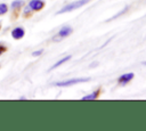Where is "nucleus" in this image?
Listing matches in <instances>:
<instances>
[{
  "label": "nucleus",
  "instance_id": "f257e3e1",
  "mask_svg": "<svg viewBox=\"0 0 146 131\" xmlns=\"http://www.w3.org/2000/svg\"><path fill=\"white\" fill-rule=\"evenodd\" d=\"M90 0H79V1H75V2H72V3H68L66 6H64L60 10H58L57 14H64V13H67V11H72L74 9H78L82 6H84L86 3H88Z\"/></svg>",
  "mask_w": 146,
  "mask_h": 131
},
{
  "label": "nucleus",
  "instance_id": "f03ea898",
  "mask_svg": "<svg viewBox=\"0 0 146 131\" xmlns=\"http://www.w3.org/2000/svg\"><path fill=\"white\" fill-rule=\"evenodd\" d=\"M90 79L89 77H79V79H70L66 81H59V82H55L54 85L56 87H70L76 83H83V82H88Z\"/></svg>",
  "mask_w": 146,
  "mask_h": 131
},
{
  "label": "nucleus",
  "instance_id": "7ed1b4c3",
  "mask_svg": "<svg viewBox=\"0 0 146 131\" xmlns=\"http://www.w3.org/2000/svg\"><path fill=\"white\" fill-rule=\"evenodd\" d=\"M73 32V30L70 27V26H64V27H62L60 30H59V32L57 33V35H55L54 36V41H60L62 39H64V38H66V36H68L71 33Z\"/></svg>",
  "mask_w": 146,
  "mask_h": 131
},
{
  "label": "nucleus",
  "instance_id": "20e7f679",
  "mask_svg": "<svg viewBox=\"0 0 146 131\" xmlns=\"http://www.w3.org/2000/svg\"><path fill=\"white\" fill-rule=\"evenodd\" d=\"M27 7L32 11H39L44 7V1L43 0H31L27 3Z\"/></svg>",
  "mask_w": 146,
  "mask_h": 131
},
{
  "label": "nucleus",
  "instance_id": "39448f33",
  "mask_svg": "<svg viewBox=\"0 0 146 131\" xmlns=\"http://www.w3.org/2000/svg\"><path fill=\"white\" fill-rule=\"evenodd\" d=\"M24 35H25V30L21 26H17L11 30V36L15 40H21L22 38H24Z\"/></svg>",
  "mask_w": 146,
  "mask_h": 131
},
{
  "label": "nucleus",
  "instance_id": "423d86ee",
  "mask_svg": "<svg viewBox=\"0 0 146 131\" xmlns=\"http://www.w3.org/2000/svg\"><path fill=\"white\" fill-rule=\"evenodd\" d=\"M133 73H127V74H123V75H121L120 77H119V80H117V82H119V84H121V85H125L128 82H130L132 79H133Z\"/></svg>",
  "mask_w": 146,
  "mask_h": 131
},
{
  "label": "nucleus",
  "instance_id": "0eeeda50",
  "mask_svg": "<svg viewBox=\"0 0 146 131\" xmlns=\"http://www.w3.org/2000/svg\"><path fill=\"white\" fill-rule=\"evenodd\" d=\"M24 6V1L23 0H15L10 3V8L13 10H18L19 8H22Z\"/></svg>",
  "mask_w": 146,
  "mask_h": 131
},
{
  "label": "nucleus",
  "instance_id": "6e6552de",
  "mask_svg": "<svg viewBox=\"0 0 146 131\" xmlns=\"http://www.w3.org/2000/svg\"><path fill=\"white\" fill-rule=\"evenodd\" d=\"M71 58H72V57H71L70 55H68V56H66V57H64V58H62L60 60H58L57 63H55V64H54V65H52V66H51V67L49 68V71H52V69H55V68H57V67H58L59 65H62V64H64L65 62H67V60H70Z\"/></svg>",
  "mask_w": 146,
  "mask_h": 131
},
{
  "label": "nucleus",
  "instance_id": "1a4fd4ad",
  "mask_svg": "<svg viewBox=\"0 0 146 131\" xmlns=\"http://www.w3.org/2000/svg\"><path fill=\"white\" fill-rule=\"evenodd\" d=\"M98 93H99V90H96V91H94L92 93H90V95H88V96L82 97V98H81V100H94V99H96V98L98 97Z\"/></svg>",
  "mask_w": 146,
  "mask_h": 131
},
{
  "label": "nucleus",
  "instance_id": "9d476101",
  "mask_svg": "<svg viewBox=\"0 0 146 131\" xmlns=\"http://www.w3.org/2000/svg\"><path fill=\"white\" fill-rule=\"evenodd\" d=\"M7 11H8V6H7V3H0V16L7 14Z\"/></svg>",
  "mask_w": 146,
  "mask_h": 131
},
{
  "label": "nucleus",
  "instance_id": "9b49d317",
  "mask_svg": "<svg viewBox=\"0 0 146 131\" xmlns=\"http://www.w3.org/2000/svg\"><path fill=\"white\" fill-rule=\"evenodd\" d=\"M42 52H43V49H39V50H36V51H33V52H32V56H33V57H38V56L42 55Z\"/></svg>",
  "mask_w": 146,
  "mask_h": 131
},
{
  "label": "nucleus",
  "instance_id": "f8f14e48",
  "mask_svg": "<svg viewBox=\"0 0 146 131\" xmlns=\"http://www.w3.org/2000/svg\"><path fill=\"white\" fill-rule=\"evenodd\" d=\"M6 51H7V47H6L3 43L0 42V56H1L3 52H6Z\"/></svg>",
  "mask_w": 146,
  "mask_h": 131
},
{
  "label": "nucleus",
  "instance_id": "ddd939ff",
  "mask_svg": "<svg viewBox=\"0 0 146 131\" xmlns=\"http://www.w3.org/2000/svg\"><path fill=\"white\" fill-rule=\"evenodd\" d=\"M25 99H26L25 97H19V100H25Z\"/></svg>",
  "mask_w": 146,
  "mask_h": 131
},
{
  "label": "nucleus",
  "instance_id": "4468645a",
  "mask_svg": "<svg viewBox=\"0 0 146 131\" xmlns=\"http://www.w3.org/2000/svg\"><path fill=\"white\" fill-rule=\"evenodd\" d=\"M141 64H143V65H146V60H145V62H143Z\"/></svg>",
  "mask_w": 146,
  "mask_h": 131
},
{
  "label": "nucleus",
  "instance_id": "2eb2a0df",
  "mask_svg": "<svg viewBox=\"0 0 146 131\" xmlns=\"http://www.w3.org/2000/svg\"><path fill=\"white\" fill-rule=\"evenodd\" d=\"M0 28H1V25H0Z\"/></svg>",
  "mask_w": 146,
  "mask_h": 131
}]
</instances>
